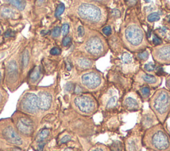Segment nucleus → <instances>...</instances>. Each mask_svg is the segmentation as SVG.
I'll use <instances>...</instances> for the list:
<instances>
[{
	"mask_svg": "<svg viewBox=\"0 0 170 151\" xmlns=\"http://www.w3.org/2000/svg\"><path fill=\"white\" fill-rule=\"evenodd\" d=\"M75 12L82 21L93 29H99L107 19V11L104 6L91 0H77Z\"/></svg>",
	"mask_w": 170,
	"mask_h": 151,
	"instance_id": "obj_1",
	"label": "nucleus"
},
{
	"mask_svg": "<svg viewBox=\"0 0 170 151\" xmlns=\"http://www.w3.org/2000/svg\"><path fill=\"white\" fill-rule=\"evenodd\" d=\"M143 142L148 147L157 151H165L170 148V136L160 124L147 130Z\"/></svg>",
	"mask_w": 170,
	"mask_h": 151,
	"instance_id": "obj_2",
	"label": "nucleus"
},
{
	"mask_svg": "<svg viewBox=\"0 0 170 151\" xmlns=\"http://www.w3.org/2000/svg\"><path fill=\"white\" fill-rule=\"evenodd\" d=\"M150 106L161 123L170 116V91L160 89L155 92L150 101Z\"/></svg>",
	"mask_w": 170,
	"mask_h": 151,
	"instance_id": "obj_3",
	"label": "nucleus"
},
{
	"mask_svg": "<svg viewBox=\"0 0 170 151\" xmlns=\"http://www.w3.org/2000/svg\"><path fill=\"white\" fill-rule=\"evenodd\" d=\"M123 38L126 46L130 51H140L147 45L144 31L136 23H132L125 27Z\"/></svg>",
	"mask_w": 170,
	"mask_h": 151,
	"instance_id": "obj_4",
	"label": "nucleus"
},
{
	"mask_svg": "<svg viewBox=\"0 0 170 151\" xmlns=\"http://www.w3.org/2000/svg\"><path fill=\"white\" fill-rule=\"evenodd\" d=\"M108 46L101 35L96 33L88 37L82 45V51L89 57L98 58L105 55Z\"/></svg>",
	"mask_w": 170,
	"mask_h": 151,
	"instance_id": "obj_5",
	"label": "nucleus"
},
{
	"mask_svg": "<svg viewBox=\"0 0 170 151\" xmlns=\"http://www.w3.org/2000/svg\"><path fill=\"white\" fill-rule=\"evenodd\" d=\"M80 81L82 86L91 92L101 89L105 83L102 74L95 70H90L83 73L80 78Z\"/></svg>",
	"mask_w": 170,
	"mask_h": 151,
	"instance_id": "obj_6",
	"label": "nucleus"
},
{
	"mask_svg": "<svg viewBox=\"0 0 170 151\" xmlns=\"http://www.w3.org/2000/svg\"><path fill=\"white\" fill-rule=\"evenodd\" d=\"M74 105L80 113L91 116L97 111L98 105L96 100L89 94H79L74 99Z\"/></svg>",
	"mask_w": 170,
	"mask_h": 151,
	"instance_id": "obj_7",
	"label": "nucleus"
},
{
	"mask_svg": "<svg viewBox=\"0 0 170 151\" xmlns=\"http://www.w3.org/2000/svg\"><path fill=\"white\" fill-rule=\"evenodd\" d=\"M21 107L27 113H36L38 109V97L31 93L25 94L21 102Z\"/></svg>",
	"mask_w": 170,
	"mask_h": 151,
	"instance_id": "obj_8",
	"label": "nucleus"
},
{
	"mask_svg": "<svg viewBox=\"0 0 170 151\" xmlns=\"http://www.w3.org/2000/svg\"><path fill=\"white\" fill-rule=\"evenodd\" d=\"M154 59L160 64H170V44L158 47L153 50Z\"/></svg>",
	"mask_w": 170,
	"mask_h": 151,
	"instance_id": "obj_9",
	"label": "nucleus"
},
{
	"mask_svg": "<svg viewBox=\"0 0 170 151\" xmlns=\"http://www.w3.org/2000/svg\"><path fill=\"white\" fill-rule=\"evenodd\" d=\"M3 136H4L7 141L13 145H20L23 143L21 136L17 134V133L12 126L6 127L3 130Z\"/></svg>",
	"mask_w": 170,
	"mask_h": 151,
	"instance_id": "obj_10",
	"label": "nucleus"
},
{
	"mask_svg": "<svg viewBox=\"0 0 170 151\" xmlns=\"http://www.w3.org/2000/svg\"><path fill=\"white\" fill-rule=\"evenodd\" d=\"M17 127L19 131L25 135H30L33 132V123L28 117L20 118L17 121Z\"/></svg>",
	"mask_w": 170,
	"mask_h": 151,
	"instance_id": "obj_11",
	"label": "nucleus"
},
{
	"mask_svg": "<svg viewBox=\"0 0 170 151\" xmlns=\"http://www.w3.org/2000/svg\"><path fill=\"white\" fill-rule=\"evenodd\" d=\"M137 78L140 82L148 84L152 86H158L161 84V78L158 76H155L148 74H145L144 72H141L138 75Z\"/></svg>",
	"mask_w": 170,
	"mask_h": 151,
	"instance_id": "obj_12",
	"label": "nucleus"
},
{
	"mask_svg": "<svg viewBox=\"0 0 170 151\" xmlns=\"http://www.w3.org/2000/svg\"><path fill=\"white\" fill-rule=\"evenodd\" d=\"M52 96L47 92H40L38 96V107L41 110L47 111L51 107Z\"/></svg>",
	"mask_w": 170,
	"mask_h": 151,
	"instance_id": "obj_13",
	"label": "nucleus"
},
{
	"mask_svg": "<svg viewBox=\"0 0 170 151\" xmlns=\"http://www.w3.org/2000/svg\"><path fill=\"white\" fill-rule=\"evenodd\" d=\"M157 117H155L154 113H152L150 112H146V113H144L143 117L142 119V126L145 129H149L153 126L157 125L155 124Z\"/></svg>",
	"mask_w": 170,
	"mask_h": 151,
	"instance_id": "obj_14",
	"label": "nucleus"
},
{
	"mask_svg": "<svg viewBox=\"0 0 170 151\" xmlns=\"http://www.w3.org/2000/svg\"><path fill=\"white\" fill-rule=\"evenodd\" d=\"M76 64L77 66L82 70H88L91 69L94 64V62L88 58L86 57H80L78 58L76 61Z\"/></svg>",
	"mask_w": 170,
	"mask_h": 151,
	"instance_id": "obj_15",
	"label": "nucleus"
},
{
	"mask_svg": "<svg viewBox=\"0 0 170 151\" xmlns=\"http://www.w3.org/2000/svg\"><path fill=\"white\" fill-rule=\"evenodd\" d=\"M123 104L125 108L130 111L137 110L140 108V105L138 101L132 97H126L124 100Z\"/></svg>",
	"mask_w": 170,
	"mask_h": 151,
	"instance_id": "obj_16",
	"label": "nucleus"
},
{
	"mask_svg": "<svg viewBox=\"0 0 170 151\" xmlns=\"http://www.w3.org/2000/svg\"><path fill=\"white\" fill-rule=\"evenodd\" d=\"M139 138L135 137H130L128 139L126 143V146L127 151H138L139 150Z\"/></svg>",
	"mask_w": 170,
	"mask_h": 151,
	"instance_id": "obj_17",
	"label": "nucleus"
},
{
	"mask_svg": "<svg viewBox=\"0 0 170 151\" xmlns=\"http://www.w3.org/2000/svg\"><path fill=\"white\" fill-rule=\"evenodd\" d=\"M8 74L10 80H14L18 74V68L17 63L15 61H12L9 63L8 66Z\"/></svg>",
	"mask_w": 170,
	"mask_h": 151,
	"instance_id": "obj_18",
	"label": "nucleus"
},
{
	"mask_svg": "<svg viewBox=\"0 0 170 151\" xmlns=\"http://www.w3.org/2000/svg\"><path fill=\"white\" fill-rule=\"evenodd\" d=\"M0 14L2 17H6V18H15L16 15V13L13 11V9L7 6L3 7L1 9Z\"/></svg>",
	"mask_w": 170,
	"mask_h": 151,
	"instance_id": "obj_19",
	"label": "nucleus"
},
{
	"mask_svg": "<svg viewBox=\"0 0 170 151\" xmlns=\"http://www.w3.org/2000/svg\"><path fill=\"white\" fill-rule=\"evenodd\" d=\"M5 2L21 11L25 9L26 5V0H5Z\"/></svg>",
	"mask_w": 170,
	"mask_h": 151,
	"instance_id": "obj_20",
	"label": "nucleus"
},
{
	"mask_svg": "<svg viewBox=\"0 0 170 151\" xmlns=\"http://www.w3.org/2000/svg\"><path fill=\"white\" fill-rule=\"evenodd\" d=\"M41 74V71L40 67H39V66L35 67L32 70H31L29 75V78L31 80V81L33 82H36L37 80L40 78Z\"/></svg>",
	"mask_w": 170,
	"mask_h": 151,
	"instance_id": "obj_21",
	"label": "nucleus"
},
{
	"mask_svg": "<svg viewBox=\"0 0 170 151\" xmlns=\"http://www.w3.org/2000/svg\"><path fill=\"white\" fill-rule=\"evenodd\" d=\"M30 60V55L29 52L27 50H25L23 52L22 57V65L23 69H25L27 67L29 64Z\"/></svg>",
	"mask_w": 170,
	"mask_h": 151,
	"instance_id": "obj_22",
	"label": "nucleus"
},
{
	"mask_svg": "<svg viewBox=\"0 0 170 151\" xmlns=\"http://www.w3.org/2000/svg\"><path fill=\"white\" fill-rule=\"evenodd\" d=\"M49 130L47 129H45L42 130V131L39 133V136H38V141H44V140L47 137L48 135H49Z\"/></svg>",
	"mask_w": 170,
	"mask_h": 151,
	"instance_id": "obj_23",
	"label": "nucleus"
},
{
	"mask_svg": "<svg viewBox=\"0 0 170 151\" xmlns=\"http://www.w3.org/2000/svg\"><path fill=\"white\" fill-rule=\"evenodd\" d=\"M116 103H117V97L116 96H112L110 98L109 100L108 101V102H107L106 107L108 109L113 108L114 107L116 106Z\"/></svg>",
	"mask_w": 170,
	"mask_h": 151,
	"instance_id": "obj_24",
	"label": "nucleus"
},
{
	"mask_svg": "<svg viewBox=\"0 0 170 151\" xmlns=\"http://www.w3.org/2000/svg\"><path fill=\"white\" fill-rule=\"evenodd\" d=\"M159 19H160V16L158 13H152L148 16V21L149 22L158 21Z\"/></svg>",
	"mask_w": 170,
	"mask_h": 151,
	"instance_id": "obj_25",
	"label": "nucleus"
},
{
	"mask_svg": "<svg viewBox=\"0 0 170 151\" xmlns=\"http://www.w3.org/2000/svg\"><path fill=\"white\" fill-rule=\"evenodd\" d=\"M140 94L144 98H148L150 95V89L148 86H144L140 89Z\"/></svg>",
	"mask_w": 170,
	"mask_h": 151,
	"instance_id": "obj_26",
	"label": "nucleus"
},
{
	"mask_svg": "<svg viewBox=\"0 0 170 151\" xmlns=\"http://www.w3.org/2000/svg\"><path fill=\"white\" fill-rule=\"evenodd\" d=\"M122 61L124 64H130L132 61V57L130 54L128 52H124L122 56Z\"/></svg>",
	"mask_w": 170,
	"mask_h": 151,
	"instance_id": "obj_27",
	"label": "nucleus"
},
{
	"mask_svg": "<svg viewBox=\"0 0 170 151\" xmlns=\"http://www.w3.org/2000/svg\"><path fill=\"white\" fill-rule=\"evenodd\" d=\"M111 149L112 151H121L122 149V145L120 142L116 141L114 142L111 145Z\"/></svg>",
	"mask_w": 170,
	"mask_h": 151,
	"instance_id": "obj_28",
	"label": "nucleus"
},
{
	"mask_svg": "<svg viewBox=\"0 0 170 151\" xmlns=\"http://www.w3.org/2000/svg\"><path fill=\"white\" fill-rule=\"evenodd\" d=\"M65 9V6L63 3H61L60 5H58L56 9V11H55V16L57 17H59L61 14L64 12Z\"/></svg>",
	"mask_w": 170,
	"mask_h": 151,
	"instance_id": "obj_29",
	"label": "nucleus"
},
{
	"mask_svg": "<svg viewBox=\"0 0 170 151\" xmlns=\"http://www.w3.org/2000/svg\"><path fill=\"white\" fill-rule=\"evenodd\" d=\"M155 68V66L152 62H149L148 64L144 65V69L145 71H147L148 72H153Z\"/></svg>",
	"mask_w": 170,
	"mask_h": 151,
	"instance_id": "obj_30",
	"label": "nucleus"
},
{
	"mask_svg": "<svg viewBox=\"0 0 170 151\" xmlns=\"http://www.w3.org/2000/svg\"><path fill=\"white\" fill-rule=\"evenodd\" d=\"M138 57L142 61H146L149 58V52L148 51L140 52V53L138 54Z\"/></svg>",
	"mask_w": 170,
	"mask_h": 151,
	"instance_id": "obj_31",
	"label": "nucleus"
},
{
	"mask_svg": "<svg viewBox=\"0 0 170 151\" xmlns=\"http://www.w3.org/2000/svg\"><path fill=\"white\" fill-rule=\"evenodd\" d=\"M61 33V29L60 27H55L53 30L52 31V36L53 37H58L60 35Z\"/></svg>",
	"mask_w": 170,
	"mask_h": 151,
	"instance_id": "obj_32",
	"label": "nucleus"
},
{
	"mask_svg": "<svg viewBox=\"0 0 170 151\" xmlns=\"http://www.w3.org/2000/svg\"><path fill=\"white\" fill-rule=\"evenodd\" d=\"M62 34L63 36H66L68 33V31H69V25L68 24H64L63 25L62 27Z\"/></svg>",
	"mask_w": 170,
	"mask_h": 151,
	"instance_id": "obj_33",
	"label": "nucleus"
},
{
	"mask_svg": "<svg viewBox=\"0 0 170 151\" xmlns=\"http://www.w3.org/2000/svg\"><path fill=\"white\" fill-rule=\"evenodd\" d=\"M71 43V38L70 37H65L62 40V45L64 47H68Z\"/></svg>",
	"mask_w": 170,
	"mask_h": 151,
	"instance_id": "obj_34",
	"label": "nucleus"
},
{
	"mask_svg": "<svg viewBox=\"0 0 170 151\" xmlns=\"http://www.w3.org/2000/svg\"><path fill=\"white\" fill-rule=\"evenodd\" d=\"M65 90L67 91V92H71L72 90H74L75 87H74L73 84H72V83H67V84L65 85Z\"/></svg>",
	"mask_w": 170,
	"mask_h": 151,
	"instance_id": "obj_35",
	"label": "nucleus"
},
{
	"mask_svg": "<svg viewBox=\"0 0 170 151\" xmlns=\"http://www.w3.org/2000/svg\"><path fill=\"white\" fill-rule=\"evenodd\" d=\"M61 49L57 48V47L53 48L50 51V53L52 55H58V54H61Z\"/></svg>",
	"mask_w": 170,
	"mask_h": 151,
	"instance_id": "obj_36",
	"label": "nucleus"
},
{
	"mask_svg": "<svg viewBox=\"0 0 170 151\" xmlns=\"http://www.w3.org/2000/svg\"><path fill=\"white\" fill-rule=\"evenodd\" d=\"M77 32H78V35L79 37H84V35L85 34V30L84 29V27H83L82 26H79L78 27Z\"/></svg>",
	"mask_w": 170,
	"mask_h": 151,
	"instance_id": "obj_37",
	"label": "nucleus"
},
{
	"mask_svg": "<svg viewBox=\"0 0 170 151\" xmlns=\"http://www.w3.org/2000/svg\"><path fill=\"white\" fill-rule=\"evenodd\" d=\"M102 32L105 35H106V36H109L111 33H112V29H111L110 26L105 27V28H103Z\"/></svg>",
	"mask_w": 170,
	"mask_h": 151,
	"instance_id": "obj_38",
	"label": "nucleus"
},
{
	"mask_svg": "<svg viewBox=\"0 0 170 151\" xmlns=\"http://www.w3.org/2000/svg\"><path fill=\"white\" fill-rule=\"evenodd\" d=\"M91 1L102 3V4H103V5L104 4H105V5L110 4L111 2H112V0H91Z\"/></svg>",
	"mask_w": 170,
	"mask_h": 151,
	"instance_id": "obj_39",
	"label": "nucleus"
},
{
	"mask_svg": "<svg viewBox=\"0 0 170 151\" xmlns=\"http://www.w3.org/2000/svg\"><path fill=\"white\" fill-rule=\"evenodd\" d=\"M153 43L155 45H159L162 43V41L159 37H156L155 35H154V36H153Z\"/></svg>",
	"mask_w": 170,
	"mask_h": 151,
	"instance_id": "obj_40",
	"label": "nucleus"
},
{
	"mask_svg": "<svg viewBox=\"0 0 170 151\" xmlns=\"http://www.w3.org/2000/svg\"><path fill=\"white\" fill-rule=\"evenodd\" d=\"M71 139V138L70 136H69V135H65V136H64L61 139V143H62V144L67 143L68 141H70Z\"/></svg>",
	"mask_w": 170,
	"mask_h": 151,
	"instance_id": "obj_41",
	"label": "nucleus"
},
{
	"mask_svg": "<svg viewBox=\"0 0 170 151\" xmlns=\"http://www.w3.org/2000/svg\"><path fill=\"white\" fill-rule=\"evenodd\" d=\"M111 14H112V15L114 17H120V15H121L120 11H119L118 9H113L112 11V13H111Z\"/></svg>",
	"mask_w": 170,
	"mask_h": 151,
	"instance_id": "obj_42",
	"label": "nucleus"
},
{
	"mask_svg": "<svg viewBox=\"0 0 170 151\" xmlns=\"http://www.w3.org/2000/svg\"><path fill=\"white\" fill-rule=\"evenodd\" d=\"M45 145V143L44 141L39 142V145H38V150H39V151H43Z\"/></svg>",
	"mask_w": 170,
	"mask_h": 151,
	"instance_id": "obj_43",
	"label": "nucleus"
},
{
	"mask_svg": "<svg viewBox=\"0 0 170 151\" xmlns=\"http://www.w3.org/2000/svg\"><path fill=\"white\" fill-rule=\"evenodd\" d=\"M138 0H126V2L128 5L133 6L136 4Z\"/></svg>",
	"mask_w": 170,
	"mask_h": 151,
	"instance_id": "obj_44",
	"label": "nucleus"
},
{
	"mask_svg": "<svg viewBox=\"0 0 170 151\" xmlns=\"http://www.w3.org/2000/svg\"><path fill=\"white\" fill-rule=\"evenodd\" d=\"M74 91L75 94H79L82 92V89L81 88V87H80L79 86H76V87L74 88Z\"/></svg>",
	"mask_w": 170,
	"mask_h": 151,
	"instance_id": "obj_45",
	"label": "nucleus"
},
{
	"mask_svg": "<svg viewBox=\"0 0 170 151\" xmlns=\"http://www.w3.org/2000/svg\"><path fill=\"white\" fill-rule=\"evenodd\" d=\"M13 35H14V33H13L12 31H8L6 33H5V37H13Z\"/></svg>",
	"mask_w": 170,
	"mask_h": 151,
	"instance_id": "obj_46",
	"label": "nucleus"
},
{
	"mask_svg": "<svg viewBox=\"0 0 170 151\" xmlns=\"http://www.w3.org/2000/svg\"><path fill=\"white\" fill-rule=\"evenodd\" d=\"M91 151H105V150L103 149L102 147L97 146L95 147V148H94V149H92L91 150Z\"/></svg>",
	"mask_w": 170,
	"mask_h": 151,
	"instance_id": "obj_47",
	"label": "nucleus"
},
{
	"mask_svg": "<svg viewBox=\"0 0 170 151\" xmlns=\"http://www.w3.org/2000/svg\"><path fill=\"white\" fill-rule=\"evenodd\" d=\"M166 86H167L168 88L170 90V74L168 77L167 80H166Z\"/></svg>",
	"mask_w": 170,
	"mask_h": 151,
	"instance_id": "obj_48",
	"label": "nucleus"
},
{
	"mask_svg": "<svg viewBox=\"0 0 170 151\" xmlns=\"http://www.w3.org/2000/svg\"><path fill=\"white\" fill-rule=\"evenodd\" d=\"M165 19H166V20H167V21H168V22H170V15H168V17H166Z\"/></svg>",
	"mask_w": 170,
	"mask_h": 151,
	"instance_id": "obj_49",
	"label": "nucleus"
},
{
	"mask_svg": "<svg viewBox=\"0 0 170 151\" xmlns=\"http://www.w3.org/2000/svg\"><path fill=\"white\" fill-rule=\"evenodd\" d=\"M13 151H22V150H21L19 149H17V148H15V149H13Z\"/></svg>",
	"mask_w": 170,
	"mask_h": 151,
	"instance_id": "obj_50",
	"label": "nucleus"
},
{
	"mask_svg": "<svg viewBox=\"0 0 170 151\" xmlns=\"http://www.w3.org/2000/svg\"><path fill=\"white\" fill-rule=\"evenodd\" d=\"M2 95H1V94H0V102H1V101H2Z\"/></svg>",
	"mask_w": 170,
	"mask_h": 151,
	"instance_id": "obj_51",
	"label": "nucleus"
},
{
	"mask_svg": "<svg viewBox=\"0 0 170 151\" xmlns=\"http://www.w3.org/2000/svg\"><path fill=\"white\" fill-rule=\"evenodd\" d=\"M145 1L146 2H150V0H145Z\"/></svg>",
	"mask_w": 170,
	"mask_h": 151,
	"instance_id": "obj_52",
	"label": "nucleus"
},
{
	"mask_svg": "<svg viewBox=\"0 0 170 151\" xmlns=\"http://www.w3.org/2000/svg\"><path fill=\"white\" fill-rule=\"evenodd\" d=\"M2 78V75H1V72H0V80H1Z\"/></svg>",
	"mask_w": 170,
	"mask_h": 151,
	"instance_id": "obj_53",
	"label": "nucleus"
},
{
	"mask_svg": "<svg viewBox=\"0 0 170 151\" xmlns=\"http://www.w3.org/2000/svg\"><path fill=\"white\" fill-rule=\"evenodd\" d=\"M0 34H1V30H0Z\"/></svg>",
	"mask_w": 170,
	"mask_h": 151,
	"instance_id": "obj_54",
	"label": "nucleus"
}]
</instances>
